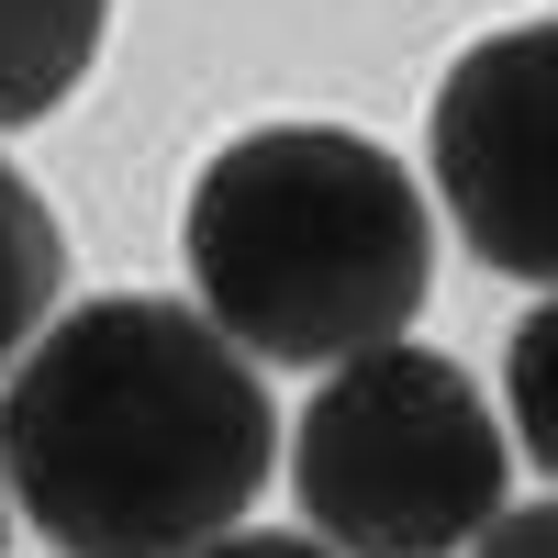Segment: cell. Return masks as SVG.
<instances>
[{
	"instance_id": "obj_3",
	"label": "cell",
	"mask_w": 558,
	"mask_h": 558,
	"mask_svg": "<svg viewBox=\"0 0 558 558\" xmlns=\"http://www.w3.org/2000/svg\"><path fill=\"white\" fill-rule=\"evenodd\" d=\"M291 481L336 558H458L502 514V425L458 357L368 347L302 402Z\"/></svg>"
},
{
	"instance_id": "obj_1",
	"label": "cell",
	"mask_w": 558,
	"mask_h": 558,
	"mask_svg": "<svg viewBox=\"0 0 558 558\" xmlns=\"http://www.w3.org/2000/svg\"><path fill=\"white\" fill-rule=\"evenodd\" d=\"M268 458L257 357L202 302H78L0 391V492L57 558H202L246 525Z\"/></svg>"
},
{
	"instance_id": "obj_4",
	"label": "cell",
	"mask_w": 558,
	"mask_h": 558,
	"mask_svg": "<svg viewBox=\"0 0 558 558\" xmlns=\"http://www.w3.org/2000/svg\"><path fill=\"white\" fill-rule=\"evenodd\" d=\"M425 157L470 257L558 291V23H502L436 78Z\"/></svg>"
},
{
	"instance_id": "obj_2",
	"label": "cell",
	"mask_w": 558,
	"mask_h": 558,
	"mask_svg": "<svg viewBox=\"0 0 558 558\" xmlns=\"http://www.w3.org/2000/svg\"><path fill=\"white\" fill-rule=\"evenodd\" d=\"M179 257L246 357L347 368L368 347H402V324L425 313L436 223L391 146L347 123H257L191 179Z\"/></svg>"
},
{
	"instance_id": "obj_7",
	"label": "cell",
	"mask_w": 558,
	"mask_h": 558,
	"mask_svg": "<svg viewBox=\"0 0 558 558\" xmlns=\"http://www.w3.org/2000/svg\"><path fill=\"white\" fill-rule=\"evenodd\" d=\"M502 402H514V436L525 458L558 481V291L514 324V347H502Z\"/></svg>"
},
{
	"instance_id": "obj_9",
	"label": "cell",
	"mask_w": 558,
	"mask_h": 558,
	"mask_svg": "<svg viewBox=\"0 0 558 558\" xmlns=\"http://www.w3.org/2000/svg\"><path fill=\"white\" fill-rule=\"evenodd\" d=\"M202 558H336L324 536H268V525H235L223 547H202Z\"/></svg>"
},
{
	"instance_id": "obj_5",
	"label": "cell",
	"mask_w": 558,
	"mask_h": 558,
	"mask_svg": "<svg viewBox=\"0 0 558 558\" xmlns=\"http://www.w3.org/2000/svg\"><path fill=\"white\" fill-rule=\"evenodd\" d=\"M112 0H0V134L45 123L101 57Z\"/></svg>"
},
{
	"instance_id": "obj_6",
	"label": "cell",
	"mask_w": 558,
	"mask_h": 558,
	"mask_svg": "<svg viewBox=\"0 0 558 558\" xmlns=\"http://www.w3.org/2000/svg\"><path fill=\"white\" fill-rule=\"evenodd\" d=\"M57 291H68V235L45 213V191L0 157V368L34 357V336L57 324Z\"/></svg>"
},
{
	"instance_id": "obj_10",
	"label": "cell",
	"mask_w": 558,
	"mask_h": 558,
	"mask_svg": "<svg viewBox=\"0 0 558 558\" xmlns=\"http://www.w3.org/2000/svg\"><path fill=\"white\" fill-rule=\"evenodd\" d=\"M0 536H12V492H0Z\"/></svg>"
},
{
	"instance_id": "obj_8",
	"label": "cell",
	"mask_w": 558,
	"mask_h": 558,
	"mask_svg": "<svg viewBox=\"0 0 558 558\" xmlns=\"http://www.w3.org/2000/svg\"><path fill=\"white\" fill-rule=\"evenodd\" d=\"M470 558H558V502H514V514H492V536Z\"/></svg>"
}]
</instances>
